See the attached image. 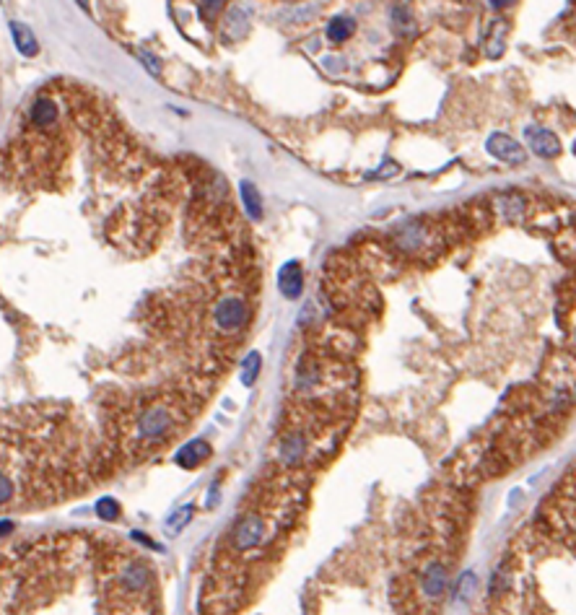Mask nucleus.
I'll return each instance as SVG.
<instances>
[{"label":"nucleus","instance_id":"nucleus-1","mask_svg":"<svg viewBox=\"0 0 576 615\" xmlns=\"http://www.w3.org/2000/svg\"><path fill=\"white\" fill-rule=\"evenodd\" d=\"M249 317V309L247 304L242 301L239 296H226V298H221L219 304H216V309H213V319H216V325H219L221 330H239L244 322H247Z\"/></svg>","mask_w":576,"mask_h":615},{"label":"nucleus","instance_id":"nucleus-2","mask_svg":"<svg viewBox=\"0 0 576 615\" xmlns=\"http://www.w3.org/2000/svg\"><path fill=\"white\" fill-rule=\"evenodd\" d=\"M171 423H174V418H171L169 410L164 405H153L140 416L138 434L143 439H161L171 428Z\"/></svg>","mask_w":576,"mask_h":615},{"label":"nucleus","instance_id":"nucleus-3","mask_svg":"<svg viewBox=\"0 0 576 615\" xmlns=\"http://www.w3.org/2000/svg\"><path fill=\"white\" fill-rule=\"evenodd\" d=\"M265 537V525H262V519L255 514H247L237 527H234V548L237 550H249V548L260 546V540Z\"/></svg>","mask_w":576,"mask_h":615},{"label":"nucleus","instance_id":"nucleus-4","mask_svg":"<svg viewBox=\"0 0 576 615\" xmlns=\"http://www.w3.org/2000/svg\"><path fill=\"white\" fill-rule=\"evenodd\" d=\"M486 149L491 156H496L498 161H507V164H519L525 161V149L519 146L514 138H509L504 133H493L491 138L486 140Z\"/></svg>","mask_w":576,"mask_h":615},{"label":"nucleus","instance_id":"nucleus-5","mask_svg":"<svg viewBox=\"0 0 576 615\" xmlns=\"http://www.w3.org/2000/svg\"><path fill=\"white\" fill-rule=\"evenodd\" d=\"M527 140H530V149L535 151L537 156H543V159H553L561 153V143L558 138L545 128H527Z\"/></svg>","mask_w":576,"mask_h":615},{"label":"nucleus","instance_id":"nucleus-6","mask_svg":"<svg viewBox=\"0 0 576 615\" xmlns=\"http://www.w3.org/2000/svg\"><path fill=\"white\" fill-rule=\"evenodd\" d=\"M278 288L286 298H298L301 296V288H304V273L296 260L286 262L278 273Z\"/></svg>","mask_w":576,"mask_h":615},{"label":"nucleus","instance_id":"nucleus-7","mask_svg":"<svg viewBox=\"0 0 576 615\" xmlns=\"http://www.w3.org/2000/svg\"><path fill=\"white\" fill-rule=\"evenodd\" d=\"M421 587H423L426 597H431V600H437V597L444 595V589H447V571H444V564L431 561V564L423 568V574H421Z\"/></svg>","mask_w":576,"mask_h":615},{"label":"nucleus","instance_id":"nucleus-8","mask_svg":"<svg viewBox=\"0 0 576 615\" xmlns=\"http://www.w3.org/2000/svg\"><path fill=\"white\" fill-rule=\"evenodd\" d=\"M395 242L403 252H416L421 244H426V226L421 221H405L395 231Z\"/></svg>","mask_w":576,"mask_h":615},{"label":"nucleus","instance_id":"nucleus-9","mask_svg":"<svg viewBox=\"0 0 576 615\" xmlns=\"http://www.w3.org/2000/svg\"><path fill=\"white\" fill-rule=\"evenodd\" d=\"M493 208H496V213L501 216V219H507V221H517L525 216V208H527V203L522 195H514V192H507V195H498L496 200H493Z\"/></svg>","mask_w":576,"mask_h":615},{"label":"nucleus","instance_id":"nucleus-10","mask_svg":"<svg viewBox=\"0 0 576 615\" xmlns=\"http://www.w3.org/2000/svg\"><path fill=\"white\" fill-rule=\"evenodd\" d=\"M208 455H210V447L198 439V441H189V444H185V447L179 449L174 460H177V465L182 467H198L203 460H208Z\"/></svg>","mask_w":576,"mask_h":615},{"label":"nucleus","instance_id":"nucleus-11","mask_svg":"<svg viewBox=\"0 0 576 615\" xmlns=\"http://www.w3.org/2000/svg\"><path fill=\"white\" fill-rule=\"evenodd\" d=\"M304 449H307V444H304V437H301V434H288V437L283 439V444H280V460H283L286 465H296L298 460H301V455H304Z\"/></svg>","mask_w":576,"mask_h":615},{"label":"nucleus","instance_id":"nucleus-12","mask_svg":"<svg viewBox=\"0 0 576 615\" xmlns=\"http://www.w3.org/2000/svg\"><path fill=\"white\" fill-rule=\"evenodd\" d=\"M10 34H13L16 47H19L26 58H34V55H37V40H34V34H31L29 26H24V24H10Z\"/></svg>","mask_w":576,"mask_h":615},{"label":"nucleus","instance_id":"nucleus-13","mask_svg":"<svg viewBox=\"0 0 576 615\" xmlns=\"http://www.w3.org/2000/svg\"><path fill=\"white\" fill-rule=\"evenodd\" d=\"M31 119L37 122V125H50V122H55L58 119V104L50 99V96H42V99H37V104L31 107Z\"/></svg>","mask_w":576,"mask_h":615},{"label":"nucleus","instance_id":"nucleus-14","mask_svg":"<svg viewBox=\"0 0 576 615\" xmlns=\"http://www.w3.org/2000/svg\"><path fill=\"white\" fill-rule=\"evenodd\" d=\"M242 200H244V208L252 219L262 216V200H260V192L252 182H242Z\"/></svg>","mask_w":576,"mask_h":615},{"label":"nucleus","instance_id":"nucleus-15","mask_svg":"<svg viewBox=\"0 0 576 615\" xmlns=\"http://www.w3.org/2000/svg\"><path fill=\"white\" fill-rule=\"evenodd\" d=\"M353 29H356L353 19H348V16H335V19L328 24V37L332 42H343L353 34Z\"/></svg>","mask_w":576,"mask_h":615},{"label":"nucleus","instance_id":"nucleus-16","mask_svg":"<svg viewBox=\"0 0 576 615\" xmlns=\"http://www.w3.org/2000/svg\"><path fill=\"white\" fill-rule=\"evenodd\" d=\"M260 364H262V358H260V353H249L247 361H244V369H242V382L244 385H252L255 379H257L260 374Z\"/></svg>","mask_w":576,"mask_h":615},{"label":"nucleus","instance_id":"nucleus-17","mask_svg":"<svg viewBox=\"0 0 576 615\" xmlns=\"http://www.w3.org/2000/svg\"><path fill=\"white\" fill-rule=\"evenodd\" d=\"M189 519H192V506H182V509H179V512H174V514L169 516V522H167V527H169V532L171 535H177L179 530H182V527L187 525Z\"/></svg>","mask_w":576,"mask_h":615},{"label":"nucleus","instance_id":"nucleus-18","mask_svg":"<svg viewBox=\"0 0 576 615\" xmlns=\"http://www.w3.org/2000/svg\"><path fill=\"white\" fill-rule=\"evenodd\" d=\"M96 514L104 519V522H115L119 516V506L115 498H101L99 504H96Z\"/></svg>","mask_w":576,"mask_h":615},{"label":"nucleus","instance_id":"nucleus-19","mask_svg":"<svg viewBox=\"0 0 576 615\" xmlns=\"http://www.w3.org/2000/svg\"><path fill=\"white\" fill-rule=\"evenodd\" d=\"M226 29H231V34H242L247 29V10L244 8H234L229 13V21H226Z\"/></svg>","mask_w":576,"mask_h":615},{"label":"nucleus","instance_id":"nucleus-20","mask_svg":"<svg viewBox=\"0 0 576 615\" xmlns=\"http://www.w3.org/2000/svg\"><path fill=\"white\" fill-rule=\"evenodd\" d=\"M473 587H475V574H473V571L459 576L457 589H455V603H465V597L473 592Z\"/></svg>","mask_w":576,"mask_h":615},{"label":"nucleus","instance_id":"nucleus-21","mask_svg":"<svg viewBox=\"0 0 576 615\" xmlns=\"http://www.w3.org/2000/svg\"><path fill=\"white\" fill-rule=\"evenodd\" d=\"M10 498H13V483H10L8 475H3V473H0V506L8 504Z\"/></svg>","mask_w":576,"mask_h":615},{"label":"nucleus","instance_id":"nucleus-22","mask_svg":"<svg viewBox=\"0 0 576 615\" xmlns=\"http://www.w3.org/2000/svg\"><path fill=\"white\" fill-rule=\"evenodd\" d=\"M138 55H140V60H143V62H146V65L151 68V73H153V76H156V73H161V62L153 58L151 52H138Z\"/></svg>","mask_w":576,"mask_h":615},{"label":"nucleus","instance_id":"nucleus-23","mask_svg":"<svg viewBox=\"0 0 576 615\" xmlns=\"http://www.w3.org/2000/svg\"><path fill=\"white\" fill-rule=\"evenodd\" d=\"M10 530V522H0V532H8Z\"/></svg>","mask_w":576,"mask_h":615}]
</instances>
